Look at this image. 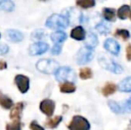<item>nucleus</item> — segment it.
Listing matches in <instances>:
<instances>
[{
  "label": "nucleus",
  "instance_id": "obj_22",
  "mask_svg": "<svg viewBox=\"0 0 131 130\" xmlns=\"http://www.w3.org/2000/svg\"><path fill=\"white\" fill-rule=\"evenodd\" d=\"M77 5L81 8H90V7L95 6V2L93 1V0H79V1H77Z\"/></svg>",
  "mask_w": 131,
  "mask_h": 130
},
{
  "label": "nucleus",
  "instance_id": "obj_33",
  "mask_svg": "<svg viewBox=\"0 0 131 130\" xmlns=\"http://www.w3.org/2000/svg\"><path fill=\"white\" fill-rule=\"evenodd\" d=\"M61 45H55L53 47V49H52V54H60L61 53Z\"/></svg>",
  "mask_w": 131,
  "mask_h": 130
},
{
  "label": "nucleus",
  "instance_id": "obj_4",
  "mask_svg": "<svg viewBox=\"0 0 131 130\" xmlns=\"http://www.w3.org/2000/svg\"><path fill=\"white\" fill-rule=\"evenodd\" d=\"M68 127L70 130H89L90 125L85 118L81 116H75L73 117Z\"/></svg>",
  "mask_w": 131,
  "mask_h": 130
},
{
  "label": "nucleus",
  "instance_id": "obj_12",
  "mask_svg": "<svg viewBox=\"0 0 131 130\" xmlns=\"http://www.w3.org/2000/svg\"><path fill=\"white\" fill-rule=\"evenodd\" d=\"M6 38L13 42H20L23 39V35L18 30H9L6 31Z\"/></svg>",
  "mask_w": 131,
  "mask_h": 130
},
{
  "label": "nucleus",
  "instance_id": "obj_28",
  "mask_svg": "<svg viewBox=\"0 0 131 130\" xmlns=\"http://www.w3.org/2000/svg\"><path fill=\"white\" fill-rule=\"evenodd\" d=\"M108 104H109V107L111 108V110H112L113 112H115V113L122 112V109H121V107L117 103V102H113V101H110V102H108Z\"/></svg>",
  "mask_w": 131,
  "mask_h": 130
},
{
  "label": "nucleus",
  "instance_id": "obj_18",
  "mask_svg": "<svg viewBox=\"0 0 131 130\" xmlns=\"http://www.w3.org/2000/svg\"><path fill=\"white\" fill-rule=\"evenodd\" d=\"M119 89L122 92H131V77L125 78L121 82Z\"/></svg>",
  "mask_w": 131,
  "mask_h": 130
},
{
  "label": "nucleus",
  "instance_id": "obj_31",
  "mask_svg": "<svg viewBox=\"0 0 131 130\" xmlns=\"http://www.w3.org/2000/svg\"><path fill=\"white\" fill-rule=\"evenodd\" d=\"M9 48L5 44H0V54H5L8 52Z\"/></svg>",
  "mask_w": 131,
  "mask_h": 130
},
{
  "label": "nucleus",
  "instance_id": "obj_26",
  "mask_svg": "<svg viewBox=\"0 0 131 130\" xmlns=\"http://www.w3.org/2000/svg\"><path fill=\"white\" fill-rule=\"evenodd\" d=\"M0 103H1V105L5 109H10L13 106V101L10 98L7 97V96H2Z\"/></svg>",
  "mask_w": 131,
  "mask_h": 130
},
{
  "label": "nucleus",
  "instance_id": "obj_14",
  "mask_svg": "<svg viewBox=\"0 0 131 130\" xmlns=\"http://www.w3.org/2000/svg\"><path fill=\"white\" fill-rule=\"evenodd\" d=\"M98 44V40H97V38L95 34L93 33H89L86 37V45L88 48L92 49L94 47H95Z\"/></svg>",
  "mask_w": 131,
  "mask_h": 130
},
{
  "label": "nucleus",
  "instance_id": "obj_2",
  "mask_svg": "<svg viewBox=\"0 0 131 130\" xmlns=\"http://www.w3.org/2000/svg\"><path fill=\"white\" fill-rule=\"evenodd\" d=\"M59 64L57 62L53 60H40L37 63V69L39 71L47 74H51V73L56 72V70L59 69Z\"/></svg>",
  "mask_w": 131,
  "mask_h": 130
},
{
  "label": "nucleus",
  "instance_id": "obj_34",
  "mask_svg": "<svg viewBox=\"0 0 131 130\" xmlns=\"http://www.w3.org/2000/svg\"><path fill=\"white\" fill-rule=\"evenodd\" d=\"M44 36V32L42 30H38V31H35L33 33V38H40Z\"/></svg>",
  "mask_w": 131,
  "mask_h": 130
},
{
  "label": "nucleus",
  "instance_id": "obj_6",
  "mask_svg": "<svg viewBox=\"0 0 131 130\" xmlns=\"http://www.w3.org/2000/svg\"><path fill=\"white\" fill-rule=\"evenodd\" d=\"M92 59H93L92 49H89L88 47H84V48L80 49L79 52L78 53V55H77V62L79 64L86 63L91 61Z\"/></svg>",
  "mask_w": 131,
  "mask_h": 130
},
{
  "label": "nucleus",
  "instance_id": "obj_1",
  "mask_svg": "<svg viewBox=\"0 0 131 130\" xmlns=\"http://www.w3.org/2000/svg\"><path fill=\"white\" fill-rule=\"evenodd\" d=\"M46 25L51 29L66 28L69 25V20L62 15L53 14L47 20Z\"/></svg>",
  "mask_w": 131,
  "mask_h": 130
},
{
  "label": "nucleus",
  "instance_id": "obj_27",
  "mask_svg": "<svg viewBox=\"0 0 131 130\" xmlns=\"http://www.w3.org/2000/svg\"><path fill=\"white\" fill-rule=\"evenodd\" d=\"M115 36L121 38L123 40H128L130 37V34L128 30H117L115 31Z\"/></svg>",
  "mask_w": 131,
  "mask_h": 130
},
{
  "label": "nucleus",
  "instance_id": "obj_19",
  "mask_svg": "<svg viewBox=\"0 0 131 130\" xmlns=\"http://www.w3.org/2000/svg\"><path fill=\"white\" fill-rule=\"evenodd\" d=\"M116 89H117L116 85H114V84H112V83H107L106 85L104 86V88L102 89V93L104 96H108L113 94L116 91Z\"/></svg>",
  "mask_w": 131,
  "mask_h": 130
},
{
  "label": "nucleus",
  "instance_id": "obj_10",
  "mask_svg": "<svg viewBox=\"0 0 131 130\" xmlns=\"http://www.w3.org/2000/svg\"><path fill=\"white\" fill-rule=\"evenodd\" d=\"M104 48L112 54H118L119 52V45L112 38H108L104 42Z\"/></svg>",
  "mask_w": 131,
  "mask_h": 130
},
{
  "label": "nucleus",
  "instance_id": "obj_21",
  "mask_svg": "<svg viewBox=\"0 0 131 130\" xmlns=\"http://www.w3.org/2000/svg\"><path fill=\"white\" fill-rule=\"evenodd\" d=\"M14 9V4L12 1H0V10L11 12Z\"/></svg>",
  "mask_w": 131,
  "mask_h": 130
},
{
  "label": "nucleus",
  "instance_id": "obj_7",
  "mask_svg": "<svg viewBox=\"0 0 131 130\" xmlns=\"http://www.w3.org/2000/svg\"><path fill=\"white\" fill-rule=\"evenodd\" d=\"M14 81L15 84L17 85L19 90L21 91L23 94L26 93L29 90V78L26 76H23V75H17L14 78Z\"/></svg>",
  "mask_w": 131,
  "mask_h": 130
},
{
  "label": "nucleus",
  "instance_id": "obj_5",
  "mask_svg": "<svg viewBox=\"0 0 131 130\" xmlns=\"http://www.w3.org/2000/svg\"><path fill=\"white\" fill-rule=\"evenodd\" d=\"M99 63H101V65L104 68H105L108 70L112 71L113 73H117V74H119V73H122L123 69L121 65L117 64L114 62L111 61V60H108L106 58H100L99 59Z\"/></svg>",
  "mask_w": 131,
  "mask_h": 130
},
{
  "label": "nucleus",
  "instance_id": "obj_20",
  "mask_svg": "<svg viewBox=\"0 0 131 130\" xmlns=\"http://www.w3.org/2000/svg\"><path fill=\"white\" fill-rule=\"evenodd\" d=\"M103 16L107 21H114V19H115V11L113 9L104 8L103 10Z\"/></svg>",
  "mask_w": 131,
  "mask_h": 130
},
{
  "label": "nucleus",
  "instance_id": "obj_30",
  "mask_svg": "<svg viewBox=\"0 0 131 130\" xmlns=\"http://www.w3.org/2000/svg\"><path fill=\"white\" fill-rule=\"evenodd\" d=\"M29 127H30L31 130H45L42 127H40L37 122L35 121H32L29 125Z\"/></svg>",
  "mask_w": 131,
  "mask_h": 130
},
{
  "label": "nucleus",
  "instance_id": "obj_39",
  "mask_svg": "<svg viewBox=\"0 0 131 130\" xmlns=\"http://www.w3.org/2000/svg\"><path fill=\"white\" fill-rule=\"evenodd\" d=\"M0 37H1V36H0Z\"/></svg>",
  "mask_w": 131,
  "mask_h": 130
},
{
  "label": "nucleus",
  "instance_id": "obj_35",
  "mask_svg": "<svg viewBox=\"0 0 131 130\" xmlns=\"http://www.w3.org/2000/svg\"><path fill=\"white\" fill-rule=\"evenodd\" d=\"M127 58L128 61H131V45H128L127 47Z\"/></svg>",
  "mask_w": 131,
  "mask_h": 130
},
{
  "label": "nucleus",
  "instance_id": "obj_9",
  "mask_svg": "<svg viewBox=\"0 0 131 130\" xmlns=\"http://www.w3.org/2000/svg\"><path fill=\"white\" fill-rule=\"evenodd\" d=\"M54 102L52 100H49V99H46V100L42 101L41 103H40V110L47 116H52L53 111H54Z\"/></svg>",
  "mask_w": 131,
  "mask_h": 130
},
{
  "label": "nucleus",
  "instance_id": "obj_24",
  "mask_svg": "<svg viewBox=\"0 0 131 130\" xmlns=\"http://www.w3.org/2000/svg\"><path fill=\"white\" fill-rule=\"evenodd\" d=\"M93 74H92V70L89 68H83L79 71V77H80L82 79H88V78H91Z\"/></svg>",
  "mask_w": 131,
  "mask_h": 130
},
{
  "label": "nucleus",
  "instance_id": "obj_13",
  "mask_svg": "<svg viewBox=\"0 0 131 130\" xmlns=\"http://www.w3.org/2000/svg\"><path fill=\"white\" fill-rule=\"evenodd\" d=\"M71 37L76 40H83L86 38V34H85V30H83L82 27L79 26L74 28L71 32Z\"/></svg>",
  "mask_w": 131,
  "mask_h": 130
},
{
  "label": "nucleus",
  "instance_id": "obj_32",
  "mask_svg": "<svg viewBox=\"0 0 131 130\" xmlns=\"http://www.w3.org/2000/svg\"><path fill=\"white\" fill-rule=\"evenodd\" d=\"M123 108H124V110L126 111H129V112H131V97L128 99L126 102H125L124 107Z\"/></svg>",
  "mask_w": 131,
  "mask_h": 130
},
{
  "label": "nucleus",
  "instance_id": "obj_15",
  "mask_svg": "<svg viewBox=\"0 0 131 130\" xmlns=\"http://www.w3.org/2000/svg\"><path fill=\"white\" fill-rule=\"evenodd\" d=\"M131 10L128 5H122L121 8L118 10V17L121 20H125L130 15Z\"/></svg>",
  "mask_w": 131,
  "mask_h": 130
},
{
  "label": "nucleus",
  "instance_id": "obj_16",
  "mask_svg": "<svg viewBox=\"0 0 131 130\" xmlns=\"http://www.w3.org/2000/svg\"><path fill=\"white\" fill-rule=\"evenodd\" d=\"M66 38H67L66 34L62 31H56L51 35V39H52L55 44H57V45L62 43V42H63L64 40L66 39Z\"/></svg>",
  "mask_w": 131,
  "mask_h": 130
},
{
  "label": "nucleus",
  "instance_id": "obj_3",
  "mask_svg": "<svg viewBox=\"0 0 131 130\" xmlns=\"http://www.w3.org/2000/svg\"><path fill=\"white\" fill-rule=\"evenodd\" d=\"M55 78L58 81H74L76 79L75 72L69 67L59 68L55 72Z\"/></svg>",
  "mask_w": 131,
  "mask_h": 130
},
{
  "label": "nucleus",
  "instance_id": "obj_37",
  "mask_svg": "<svg viewBox=\"0 0 131 130\" xmlns=\"http://www.w3.org/2000/svg\"><path fill=\"white\" fill-rule=\"evenodd\" d=\"M1 98H2V93L0 92V101H1Z\"/></svg>",
  "mask_w": 131,
  "mask_h": 130
},
{
  "label": "nucleus",
  "instance_id": "obj_29",
  "mask_svg": "<svg viewBox=\"0 0 131 130\" xmlns=\"http://www.w3.org/2000/svg\"><path fill=\"white\" fill-rule=\"evenodd\" d=\"M96 30H98L99 33H101V34H108L109 31H110V29H109V27L107 26L106 24H104V23H100V24L96 25Z\"/></svg>",
  "mask_w": 131,
  "mask_h": 130
},
{
  "label": "nucleus",
  "instance_id": "obj_8",
  "mask_svg": "<svg viewBox=\"0 0 131 130\" xmlns=\"http://www.w3.org/2000/svg\"><path fill=\"white\" fill-rule=\"evenodd\" d=\"M48 49V45L43 42H38V43H35L30 45L29 47V54L31 55H38V54H42L46 53Z\"/></svg>",
  "mask_w": 131,
  "mask_h": 130
},
{
  "label": "nucleus",
  "instance_id": "obj_11",
  "mask_svg": "<svg viewBox=\"0 0 131 130\" xmlns=\"http://www.w3.org/2000/svg\"><path fill=\"white\" fill-rule=\"evenodd\" d=\"M23 110V102H18L13 107L12 111L10 112V118L14 120H20L21 115V111Z\"/></svg>",
  "mask_w": 131,
  "mask_h": 130
},
{
  "label": "nucleus",
  "instance_id": "obj_36",
  "mask_svg": "<svg viewBox=\"0 0 131 130\" xmlns=\"http://www.w3.org/2000/svg\"><path fill=\"white\" fill-rule=\"evenodd\" d=\"M7 68L6 63L5 61H0V69H5Z\"/></svg>",
  "mask_w": 131,
  "mask_h": 130
},
{
  "label": "nucleus",
  "instance_id": "obj_17",
  "mask_svg": "<svg viewBox=\"0 0 131 130\" xmlns=\"http://www.w3.org/2000/svg\"><path fill=\"white\" fill-rule=\"evenodd\" d=\"M60 90L62 93L70 94V93H73L76 90V87L71 82H64L63 84H62L60 86Z\"/></svg>",
  "mask_w": 131,
  "mask_h": 130
},
{
  "label": "nucleus",
  "instance_id": "obj_25",
  "mask_svg": "<svg viewBox=\"0 0 131 130\" xmlns=\"http://www.w3.org/2000/svg\"><path fill=\"white\" fill-rule=\"evenodd\" d=\"M21 123L20 120H14L12 123H9L6 125V130H21Z\"/></svg>",
  "mask_w": 131,
  "mask_h": 130
},
{
  "label": "nucleus",
  "instance_id": "obj_38",
  "mask_svg": "<svg viewBox=\"0 0 131 130\" xmlns=\"http://www.w3.org/2000/svg\"><path fill=\"white\" fill-rule=\"evenodd\" d=\"M130 19H131V14H130Z\"/></svg>",
  "mask_w": 131,
  "mask_h": 130
},
{
  "label": "nucleus",
  "instance_id": "obj_23",
  "mask_svg": "<svg viewBox=\"0 0 131 130\" xmlns=\"http://www.w3.org/2000/svg\"><path fill=\"white\" fill-rule=\"evenodd\" d=\"M62 118L61 116H57V117H54L53 119H51V120H48L47 122V126L50 128H54L56 127L57 126L59 125L61 121H62Z\"/></svg>",
  "mask_w": 131,
  "mask_h": 130
}]
</instances>
